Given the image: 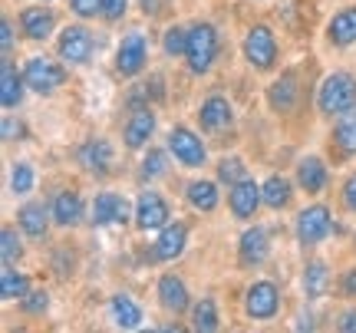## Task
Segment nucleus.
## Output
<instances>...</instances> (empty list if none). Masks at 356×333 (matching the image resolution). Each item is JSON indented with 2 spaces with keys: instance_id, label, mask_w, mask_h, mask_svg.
I'll return each instance as SVG.
<instances>
[{
  "instance_id": "nucleus-1",
  "label": "nucleus",
  "mask_w": 356,
  "mask_h": 333,
  "mask_svg": "<svg viewBox=\"0 0 356 333\" xmlns=\"http://www.w3.org/2000/svg\"><path fill=\"white\" fill-rule=\"evenodd\" d=\"M218 60V30L211 24H195L188 26V50H185V63L195 76H204Z\"/></svg>"
},
{
  "instance_id": "nucleus-2",
  "label": "nucleus",
  "mask_w": 356,
  "mask_h": 333,
  "mask_svg": "<svg viewBox=\"0 0 356 333\" xmlns=\"http://www.w3.org/2000/svg\"><path fill=\"white\" fill-rule=\"evenodd\" d=\"M356 103V79L350 73H330L317 90V109L323 115H340Z\"/></svg>"
},
{
  "instance_id": "nucleus-3",
  "label": "nucleus",
  "mask_w": 356,
  "mask_h": 333,
  "mask_svg": "<svg viewBox=\"0 0 356 333\" xmlns=\"http://www.w3.org/2000/svg\"><path fill=\"white\" fill-rule=\"evenodd\" d=\"M293 231H297V241L304 244V247H314V244L327 241L333 231H337V225H333V215L327 205H307L304 211L297 215Z\"/></svg>"
},
{
  "instance_id": "nucleus-4",
  "label": "nucleus",
  "mask_w": 356,
  "mask_h": 333,
  "mask_svg": "<svg viewBox=\"0 0 356 333\" xmlns=\"http://www.w3.org/2000/svg\"><path fill=\"white\" fill-rule=\"evenodd\" d=\"M155 132V113H152V103H145L139 92H132L129 99V119H126V145L129 149H145L149 139Z\"/></svg>"
},
{
  "instance_id": "nucleus-5",
  "label": "nucleus",
  "mask_w": 356,
  "mask_h": 333,
  "mask_svg": "<svg viewBox=\"0 0 356 333\" xmlns=\"http://www.w3.org/2000/svg\"><path fill=\"white\" fill-rule=\"evenodd\" d=\"M24 79L33 92H56L66 83V66L50 60V56H30L24 66Z\"/></svg>"
},
{
  "instance_id": "nucleus-6",
  "label": "nucleus",
  "mask_w": 356,
  "mask_h": 333,
  "mask_svg": "<svg viewBox=\"0 0 356 333\" xmlns=\"http://www.w3.org/2000/svg\"><path fill=\"white\" fill-rule=\"evenodd\" d=\"M244 60L254 70H274V63H277V40H274L270 26L257 24L248 30V37H244Z\"/></svg>"
},
{
  "instance_id": "nucleus-7",
  "label": "nucleus",
  "mask_w": 356,
  "mask_h": 333,
  "mask_svg": "<svg viewBox=\"0 0 356 333\" xmlns=\"http://www.w3.org/2000/svg\"><path fill=\"white\" fill-rule=\"evenodd\" d=\"M168 152L175 155V162H181L185 168H202L208 162L202 136H195L188 126H175L168 132Z\"/></svg>"
},
{
  "instance_id": "nucleus-8",
  "label": "nucleus",
  "mask_w": 356,
  "mask_h": 333,
  "mask_svg": "<svg viewBox=\"0 0 356 333\" xmlns=\"http://www.w3.org/2000/svg\"><path fill=\"white\" fill-rule=\"evenodd\" d=\"M280 310V291L270 281H254L244 294V314L251 320H274Z\"/></svg>"
},
{
  "instance_id": "nucleus-9",
  "label": "nucleus",
  "mask_w": 356,
  "mask_h": 333,
  "mask_svg": "<svg viewBox=\"0 0 356 333\" xmlns=\"http://www.w3.org/2000/svg\"><path fill=\"white\" fill-rule=\"evenodd\" d=\"M92 33H89L86 26H66L63 33H60V43H56V50H60V60L70 66H86L92 60Z\"/></svg>"
},
{
  "instance_id": "nucleus-10",
  "label": "nucleus",
  "mask_w": 356,
  "mask_h": 333,
  "mask_svg": "<svg viewBox=\"0 0 356 333\" xmlns=\"http://www.w3.org/2000/svg\"><path fill=\"white\" fill-rule=\"evenodd\" d=\"M145 60H149V43L142 33H126L119 50H115V70L122 76H139L145 70Z\"/></svg>"
},
{
  "instance_id": "nucleus-11",
  "label": "nucleus",
  "mask_w": 356,
  "mask_h": 333,
  "mask_svg": "<svg viewBox=\"0 0 356 333\" xmlns=\"http://www.w3.org/2000/svg\"><path fill=\"white\" fill-rule=\"evenodd\" d=\"M168 215H172L168 202L159 192L145 188L139 195V202H136V225H139V231H162L168 225Z\"/></svg>"
},
{
  "instance_id": "nucleus-12",
  "label": "nucleus",
  "mask_w": 356,
  "mask_h": 333,
  "mask_svg": "<svg viewBox=\"0 0 356 333\" xmlns=\"http://www.w3.org/2000/svg\"><path fill=\"white\" fill-rule=\"evenodd\" d=\"M270 254V234L267 228L254 225V228H248L241 234V241H238V264L241 268H261Z\"/></svg>"
},
{
  "instance_id": "nucleus-13",
  "label": "nucleus",
  "mask_w": 356,
  "mask_h": 333,
  "mask_svg": "<svg viewBox=\"0 0 356 333\" xmlns=\"http://www.w3.org/2000/svg\"><path fill=\"white\" fill-rule=\"evenodd\" d=\"M264 202V195H261V185H257L254 179H241L238 185H231V192H228V208H231V215L238 221H251L254 218V211L257 205Z\"/></svg>"
},
{
  "instance_id": "nucleus-14",
  "label": "nucleus",
  "mask_w": 356,
  "mask_h": 333,
  "mask_svg": "<svg viewBox=\"0 0 356 333\" xmlns=\"http://www.w3.org/2000/svg\"><path fill=\"white\" fill-rule=\"evenodd\" d=\"M129 215H136V211L129 208V202L122 195H115V192H99L96 202H92V225L96 228L122 225V221H129Z\"/></svg>"
},
{
  "instance_id": "nucleus-15",
  "label": "nucleus",
  "mask_w": 356,
  "mask_h": 333,
  "mask_svg": "<svg viewBox=\"0 0 356 333\" xmlns=\"http://www.w3.org/2000/svg\"><path fill=\"white\" fill-rule=\"evenodd\" d=\"M79 165L86 168L89 175H96V179H102V175H109L113 172V145L106 139H89L79 145Z\"/></svg>"
},
{
  "instance_id": "nucleus-16",
  "label": "nucleus",
  "mask_w": 356,
  "mask_h": 333,
  "mask_svg": "<svg viewBox=\"0 0 356 333\" xmlns=\"http://www.w3.org/2000/svg\"><path fill=\"white\" fill-rule=\"evenodd\" d=\"M297 185L304 188L307 195H320L327 185H330V168L320 155H307L297 162Z\"/></svg>"
},
{
  "instance_id": "nucleus-17",
  "label": "nucleus",
  "mask_w": 356,
  "mask_h": 333,
  "mask_svg": "<svg viewBox=\"0 0 356 333\" xmlns=\"http://www.w3.org/2000/svg\"><path fill=\"white\" fill-rule=\"evenodd\" d=\"M297 99H300V83H297V73H280V79L270 83L267 90V103L274 113H293L297 109Z\"/></svg>"
},
{
  "instance_id": "nucleus-18",
  "label": "nucleus",
  "mask_w": 356,
  "mask_h": 333,
  "mask_svg": "<svg viewBox=\"0 0 356 333\" xmlns=\"http://www.w3.org/2000/svg\"><path fill=\"white\" fill-rule=\"evenodd\" d=\"M185 244H188V225H185V221H175V225H165V228L159 231L152 251L159 261H175V257H181Z\"/></svg>"
},
{
  "instance_id": "nucleus-19",
  "label": "nucleus",
  "mask_w": 356,
  "mask_h": 333,
  "mask_svg": "<svg viewBox=\"0 0 356 333\" xmlns=\"http://www.w3.org/2000/svg\"><path fill=\"white\" fill-rule=\"evenodd\" d=\"M159 304L168 310V314H185L191 304V297H188V287H185V281L178 277V274H162L159 277Z\"/></svg>"
},
{
  "instance_id": "nucleus-20",
  "label": "nucleus",
  "mask_w": 356,
  "mask_h": 333,
  "mask_svg": "<svg viewBox=\"0 0 356 333\" xmlns=\"http://www.w3.org/2000/svg\"><path fill=\"white\" fill-rule=\"evenodd\" d=\"M53 26H56V13L50 7H26L20 13V30L26 33V40H33V43H43V40H50Z\"/></svg>"
},
{
  "instance_id": "nucleus-21",
  "label": "nucleus",
  "mask_w": 356,
  "mask_h": 333,
  "mask_svg": "<svg viewBox=\"0 0 356 333\" xmlns=\"http://www.w3.org/2000/svg\"><path fill=\"white\" fill-rule=\"evenodd\" d=\"M198 122H202L204 132H221L234 122V113H231V103L225 96H208L198 109Z\"/></svg>"
},
{
  "instance_id": "nucleus-22",
  "label": "nucleus",
  "mask_w": 356,
  "mask_h": 333,
  "mask_svg": "<svg viewBox=\"0 0 356 333\" xmlns=\"http://www.w3.org/2000/svg\"><path fill=\"white\" fill-rule=\"evenodd\" d=\"M50 211H53V225H60V228H76L79 221H83V198H79V192L66 188V192H60L53 198Z\"/></svg>"
},
{
  "instance_id": "nucleus-23",
  "label": "nucleus",
  "mask_w": 356,
  "mask_h": 333,
  "mask_svg": "<svg viewBox=\"0 0 356 333\" xmlns=\"http://www.w3.org/2000/svg\"><path fill=\"white\" fill-rule=\"evenodd\" d=\"M50 218H53V211L43 205V202H30V205H24L20 211H17L20 231H24L26 238H33V241H40V238L47 234V228H50Z\"/></svg>"
},
{
  "instance_id": "nucleus-24",
  "label": "nucleus",
  "mask_w": 356,
  "mask_h": 333,
  "mask_svg": "<svg viewBox=\"0 0 356 333\" xmlns=\"http://www.w3.org/2000/svg\"><path fill=\"white\" fill-rule=\"evenodd\" d=\"M24 86H26L24 73H17L10 56H3V66H0V103H3V109H17L20 106Z\"/></svg>"
},
{
  "instance_id": "nucleus-25",
  "label": "nucleus",
  "mask_w": 356,
  "mask_h": 333,
  "mask_svg": "<svg viewBox=\"0 0 356 333\" xmlns=\"http://www.w3.org/2000/svg\"><path fill=\"white\" fill-rule=\"evenodd\" d=\"M333 145H337V152L343 155V159L356 155V103L337 115V126H333Z\"/></svg>"
},
{
  "instance_id": "nucleus-26",
  "label": "nucleus",
  "mask_w": 356,
  "mask_h": 333,
  "mask_svg": "<svg viewBox=\"0 0 356 333\" xmlns=\"http://www.w3.org/2000/svg\"><path fill=\"white\" fill-rule=\"evenodd\" d=\"M327 40L333 47H353L356 43V7H346L327 24Z\"/></svg>"
},
{
  "instance_id": "nucleus-27",
  "label": "nucleus",
  "mask_w": 356,
  "mask_h": 333,
  "mask_svg": "<svg viewBox=\"0 0 356 333\" xmlns=\"http://www.w3.org/2000/svg\"><path fill=\"white\" fill-rule=\"evenodd\" d=\"M109 317H113L115 327H122V330H136L142 323V307L126 294H115L109 300Z\"/></svg>"
},
{
  "instance_id": "nucleus-28",
  "label": "nucleus",
  "mask_w": 356,
  "mask_h": 333,
  "mask_svg": "<svg viewBox=\"0 0 356 333\" xmlns=\"http://www.w3.org/2000/svg\"><path fill=\"white\" fill-rule=\"evenodd\" d=\"M185 195H188V205L195 208V211H215L218 208V185L215 181H208V179H198V181H191L188 188H185Z\"/></svg>"
},
{
  "instance_id": "nucleus-29",
  "label": "nucleus",
  "mask_w": 356,
  "mask_h": 333,
  "mask_svg": "<svg viewBox=\"0 0 356 333\" xmlns=\"http://www.w3.org/2000/svg\"><path fill=\"white\" fill-rule=\"evenodd\" d=\"M261 195H264V205H267V208L280 211V208L291 205L293 188H291V181L284 179V175H270V179L261 185Z\"/></svg>"
},
{
  "instance_id": "nucleus-30",
  "label": "nucleus",
  "mask_w": 356,
  "mask_h": 333,
  "mask_svg": "<svg viewBox=\"0 0 356 333\" xmlns=\"http://www.w3.org/2000/svg\"><path fill=\"white\" fill-rule=\"evenodd\" d=\"M330 287V270L323 261H310L304 268V294L307 297H323Z\"/></svg>"
},
{
  "instance_id": "nucleus-31",
  "label": "nucleus",
  "mask_w": 356,
  "mask_h": 333,
  "mask_svg": "<svg viewBox=\"0 0 356 333\" xmlns=\"http://www.w3.org/2000/svg\"><path fill=\"white\" fill-rule=\"evenodd\" d=\"M221 323H218V307L211 297H204V300H198L195 307H191V330L198 333H215Z\"/></svg>"
},
{
  "instance_id": "nucleus-32",
  "label": "nucleus",
  "mask_w": 356,
  "mask_h": 333,
  "mask_svg": "<svg viewBox=\"0 0 356 333\" xmlns=\"http://www.w3.org/2000/svg\"><path fill=\"white\" fill-rule=\"evenodd\" d=\"M26 291H30V281L20 270H13V264H3V274H0V294H3V300H17Z\"/></svg>"
},
{
  "instance_id": "nucleus-33",
  "label": "nucleus",
  "mask_w": 356,
  "mask_h": 333,
  "mask_svg": "<svg viewBox=\"0 0 356 333\" xmlns=\"http://www.w3.org/2000/svg\"><path fill=\"white\" fill-rule=\"evenodd\" d=\"M241 179H248V165H244V159H238V155H228V159H221L218 162V181L221 185H238Z\"/></svg>"
},
{
  "instance_id": "nucleus-34",
  "label": "nucleus",
  "mask_w": 356,
  "mask_h": 333,
  "mask_svg": "<svg viewBox=\"0 0 356 333\" xmlns=\"http://www.w3.org/2000/svg\"><path fill=\"white\" fill-rule=\"evenodd\" d=\"M162 50H165V56H185V50H188V30L185 26H168L165 37H162Z\"/></svg>"
},
{
  "instance_id": "nucleus-35",
  "label": "nucleus",
  "mask_w": 356,
  "mask_h": 333,
  "mask_svg": "<svg viewBox=\"0 0 356 333\" xmlns=\"http://www.w3.org/2000/svg\"><path fill=\"white\" fill-rule=\"evenodd\" d=\"M33 181H37V175H33V168L26 165V162H17L10 172V192L13 195H26L33 192Z\"/></svg>"
},
{
  "instance_id": "nucleus-36",
  "label": "nucleus",
  "mask_w": 356,
  "mask_h": 333,
  "mask_svg": "<svg viewBox=\"0 0 356 333\" xmlns=\"http://www.w3.org/2000/svg\"><path fill=\"white\" fill-rule=\"evenodd\" d=\"M0 251H3V264H17V261L24 257V244H20V238H17L13 228L0 231Z\"/></svg>"
},
{
  "instance_id": "nucleus-37",
  "label": "nucleus",
  "mask_w": 356,
  "mask_h": 333,
  "mask_svg": "<svg viewBox=\"0 0 356 333\" xmlns=\"http://www.w3.org/2000/svg\"><path fill=\"white\" fill-rule=\"evenodd\" d=\"M139 175L145 181H152V179H159V175H165V152H162V149H149V152H145V159H142Z\"/></svg>"
},
{
  "instance_id": "nucleus-38",
  "label": "nucleus",
  "mask_w": 356,
  "mask_h": 333,
  "mask_svg": "<svg viewBox=\"0 0 356 333\" xmlns=\"http://www.w3.org/2000/svg\"><path fill=\"white\" fill-rule=\"evenodd\" d=\"M20 300H24L26 314H43V310L50 307V297H47V291H26Z\"/></svg>"
},
{
  "instance_id": "nucleus-39",
  "label": "nucleus",
  "mask_w": 356,
  "mask_h": 333,
  "mask_svg": "<svg viewBox=\"0 0 356 333\" xmlns=\"http://www.w3.org/2000/svg\"><path fill=\"white\" fill-rule=\"evenodd\" d=\"M70 10L83 17V20H89V17L102 13V0H70Z\"/></svg>"
},
{
  "instance_id": "nucleus-40",
  "label": "nucleus",
  "mask_w": 356,
  "mask_h": 333,
  "mask_svg": "<svg viewBox=\"0 0 356 333\" xmlns=\"http://www.w3.org/2000/svg\"><path fill=\"white\" fill-rule=\"evenodd\" d=\"M126 7H129V0H102V13H99V17H106L109 24H113V20H122Z\"/></svg>"
},
{
  "instance_id": "nucleus-41",
  "label": "nucleus",
  "mask_w": 356,
  "mask_h": 333,
  "mask_svg": "<svg viewBox=\"0 0 356 333\" xmlns=\"http://www.w3.org/2000/svg\"><path fill=\"white\" fill-rule=\"evenodd\" d=\"M343 205L350 208V211H353L356 215V172L353 175H350V179L343 181Z\"/></svg>"
},
{
  "instance_id": "nucleus-42",
  "label": "nucleus",
  "mask_w": 356,
  "mask_h": 333,
  "mask_svg": "<svg viewBox=\"0 0 356 333\" xmlns=\"http://www.w3.org/2000/svg\"><path fill=\"white\" fill-rule=\"evenodd\" d=\"M340 294L350 297V300H356V268H350L343 274V281H340Z\"/></svg>"
},
{
  "instance_id": "nucleus-43",
  "label": "nucleus",
  "mask_w": 356,
  "mask_h": 333,
  "mask_svg": "<svg viewBox=\"0 0 356 333\" xmlns=\"http://www.w3.org/2000/svg\"><path fill=\"white\" fill-rule=\"evenodd\" d=\"M0 40H3V56H10V50H13V24L10 20L0 24Z\"/></svg>"
},
{
  "instance_id": "nucleus-44",
  "label": "nucleus",
  "mask_w": 356,
  "mask_h": 333,
  "mask_svg": "<svg viewBox=\"0 0 356 333\" xmlns=\"http://www.w3.org/2000/svg\"><path fill=\"white\" fill-rule=\"evenodd\" d=\"M3 139H24V126L20 122H13V119H3Z\"/></svg>"
},
{
  "instance_id": "nucleus-45",
  "label": "nucleus",
  "mask_w": 356,
  "mask_h": 333,
  "mask_svg": "<svg viewBox=\"0 0 356 333\" xmlns=\"http://www.w3.org/2000/svg\"><path fill=\"white\" fill-rule=\"evenodd\" d=\"M343 333H356V310H346L343 317H340V323H337Z\"/></svg>"
},
{
  "instance_id": "nucleus-46",
  "label": "nucleus",
  "mask_w": 356,
  "mask_h": 333,
  "mask_svg": "<svg viewBox=\"0 0 356 333\" xmlns=\"http://www.w3.org/2000/svg\"><path fill=\"white\" fill-rule=\"evenodd\" d=\"M159 10V3L155 0H142V13H155Z\"/></svg>"
},
{
  "instance_id": "nucleus-47",
  "label": "nucleus",
  "mask_w": 356,
  "mask_h": 333,
  "mask_svg": "<svg viewBox=\"0 0 356 333\" xmlns=\"http://www.w3.org/2000/svg\"><path fill=\"white\" fill-rule=\"evenodd\" d=\"M43 3H50V0H43Z\"/></svg>"
}]
</instances>
